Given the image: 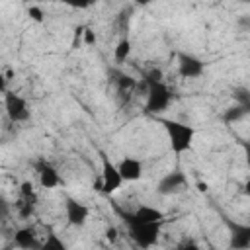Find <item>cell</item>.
Returning a JSON list of instances; mask_svg holds the SVG:
<instances>
[{
  "mask_svg": "<svg viewBox=\"0 0 250 250\" xmlns=\"http://www.w3.org/2000/svg\"><path fill=\"white\" fill-rule=\"evenodd\" d=\"M166 135H168V143H170V150L174 154H184L188 150H191L193 146V139H195V129L188 123L176 121V119H160Z\"/></svg>",
  "mask_w": 250,
  "mask_h": 250,
  "instance_id": "6da1fadb",
  "label": "cell"
},
{
  "mask_svg": "<svg viewBox=\"0 0 250 250\" xmlns=\"http://www.w3.org/2000/svg\"><path fill=\"white\" fill-rule=\"evenodd\" d=\"M121 217H123V223L127 225V232H129L131 240L139 248L148 250L158 242L162 223H139V221H133L131 217H127V213H123Z\"/></svg>",
  "mask_w": 250,
  "mask_h": 250,
  "instance_id": "7a4b0ae2",
  "label": "cell"
},
{
  "mask_svg": "<svg viewBox=\"0 0 250 250\" xmlns=\"http://www.w3.org/2000/svg\"><path fill=\"white\" fill-rule=\"evenodd\" d=\"M146 86V102H145V111L148 115H160L164 113L170 104H172V92L164 82H145Z\"/></svg>",
  "mask_w": 250,
  "mask_h": 250,
  "instance_id": "3957f363",
  "label": "cell"
},
{
  "mask_svg": "<svg viewBox=\"0 0 250 250\" xmlns=\"http://www.w3.org/2000/svg\"><path fill=\"white\" fill-rule=\"evenodd\" d=\"M4 109H6V115L12 123H25L31 117V111H29L25 98L12 92V90H8L4 94Z\"/></svg>",
  "mask_w": 250,
  "mask_h": 250,
  "instance_id": "277c9868",
  "label": "cell"
},
{
  "mask_svg": "<svg viewBox=\"0 0 250 250\" xmlns=\"http://www.w3.org/2000/svg\"><path fill=\"white\" fill-rule=\"evenodd\" d=\"M125 182L121 180V176H119V170H117V166L109 160V158H104V162H102V178H100V191H104V193H115L121 186H123Z\"/></svg>",
  "mask_w": 250,
  "mask_h": 250,
  "instance_id": "5b68a950",
  "label": "cell"
},
{
  "mask_svg": "<svg viewBox=\"0 0 250 250\" xmlns=\"http://www.w3.org/2000/svg\"><path fill=\"white\" fill-rule=\"evenodd\" d=\"M178 72L182 78H199L205 72V62L191 53H178Z\"/></svg>",
  "mask_w": 250,
  "mask_h": 250,
  "instance_id": "8992f818",
  "label": "cell"
},
{
  "mask_svg": "<svg viewBox=\"0 0 250 250\" xmlns=\"http://www.w3.org/2000/svg\"><path fill=\"white\" fill-rule=\"evenodd\" d=\"M64 215H66V221H68L70 227L80 229V227H84V225L88 223V219H90V209H88V205L80 203L78 199L66 197V199H64Z\"/></svg>",
  "mask_w": 250,
  "mask_h": 250,
  "instance_id": "52a82bcc",
  "label": "cell"
},
{
  "mask_svg": "<svg viewBox=\"0 0 250 250\" xmlns=\"http://www.w3.org/2000/svg\"><path fill=\"white\" fill-rule=\"evenodd\" d=\"M186 186H188L186 174L180 172V170H174V172H168L166 176L160 178V182H158V186H156V191H158L160 195H172V193L182 191Z\"/></svg>",
  "mask_w": 250,
  "mask_h": 250,
  "instance_id": "ba28073f",
  "label": "cell"
},
{
  "mask_svg": "<svg viewBox=\"0 0 250 250\" xmlns=\"http://www.w3.org/2000/svg\"><path fill=\"white\" fill-rule=\"evenodd\" d=\"M230 234H229V248L230 250H248L250 248V227L244 223L227 221Z\"/></svg>",
  "mask_w": 250,
  "mask_h": 250,
  "instance_id": "9c48e42d",
  "label": "cell"
},
{
  "mask_svg": "<svg viewBox=\"0 0 250 250\" xmlns=\"http://www.w3.org/2000/svg\"><path fill=\"white\" fill-rule=\"evenodd\" d=\"M115 166L123 182H137L143 176V162L135 156H123Z\"/></svg>",
  "mask_w": 250,
  "mask_h": 250,
  "instance_id": "30bf717a",
  "label": "cell"
},
{
  "mask_svg": "<svg viewBox=\"0 0 250 250\" xmlns=\"http://www.w3.org/2000/svg\"><path fill=\"white\" fill-rule=\"evenodd\" d=\"M37 178H39L41 188H45V189H55L61 186V176H59L57 168L47 160L37 162Z\"/></svg>",
  "mask_w": 250,
  "mask_h": 250,
  "instance_id": "8fae6325",
  "label": "cell"
},
{
  "mask_svg": "<svg viewBox=\"0 0 250 250\" xmlns=\"http://www.w3.org/2000/svg\"><path fill=\"white\" fill-rule=\"evenodd\" d=\"M14 244H16L20 250H37V248H39L37 229H35L33 225L16 229V232H14Z\"/></svg>",
  "mask_w": 250,
  "mask_h": 250,
  "instance_id": "7c38bea8",
  "label": "cell"
},
{
  "mask_svg": "<svg viewBox=\"0 0 250 250\" xmlns=\"http://www.w3.org/2000/svg\"><path fill=\"white\" fill-rule=\"evenodd\" d=\"M127 217L139 223H162L164 221V213L152 205H141L133 213H127Z\"/></svg>",
  "mask_w": 250,
  "mask_h": 250,
  "instance_id": "4fadbf2b",
  "label": "cell"
},
{
  "mask_svg": "<svg viewBox=\"0 0 250 250\" xmlns=\"http://www.w3.org/2000/svg\"><path fill=\"white\" fill-rule=\"evenodd\" d=\"M37 250H68V246H66V242H64L51 227H47L45 240L39 242V248H37Z\"/></svg>",
  "mask_w": 250,
  "mask_h": 250,
  "instance_id": "5bb4252c",
  "label": "cell"
},
{
  "mask_svg": "<svg viewBox=\"0 0 250 250\" xmlns=\"http://www.w3.org/2000/svg\"><path fill=\"white\" fill-rule=\"evenodd\" d=\"M113 82H115V86H117V92H119V94H125V100H129L131 94L135 92V88L139 86L133 76L123 74V72H119L117 78H113Z\"/></svg>",
  "mask_w": 250,
  "mask_h": 250,
  "instance_id": "9a60e30c",
  "label": "cell"
},
{
  "mask_svg": "<svg viewBox=\"0 0 250 250\" xmlns=\"http://www.w3.org/2000/svg\"><path fill=\"white\" fill-rule=\"evenodd\" d=\"M248 111H250V107L234 104V105H230V107L225 109V113H223V121H225L227 125H230V123H234V121L244 119V117L248 115Z\"/></svg>",
  "mask_w": 250,
  "mask_h": 250,
  "instance_id": "2e32d148",
  "label": "cell"
},
{
  "mask_svg": "<svg viewBox=\"0 0 250 250\" xmlns=\"http://www.w3.org/2000/svg\"><path fill=\"white\" fill-rule=\"evenodd\" d=\"M131 51H133L131 41H129L127 37H121V39L117 41L115 49H113V59H115V62H125V61L129 59Z\"/></svg>",
  "mask_w": 250,
  "mask_h": 250,
  "instance_id": "e0dca14e",
  "label": "cell"
},
{
  "mask_svg": "<svg viewBox=\"0 0 250 250\" xmlns=\"http://www.w3.org/2000/svg\"><path fill=\"white\" fill-rule=\"evenodd\" d=\"M20 199H25V201L37 205V191H35V188H33V184L29 180L20 184Z\"/></svg>",
  "mask_w": 250,
  "mask_h": 250,
  "instance_id": "ac0fdd59",
  "label": "cell"
},
{
  "mask_svg": "<svg viewBox=\"0 0 250 250\" xmlns=\"http://www.w3.org/2000/svg\"><path fill=\"white\" fill-rule=\"evenodd\" d=\"M16 211H18L20 219H29V217L35 213V203H29V201H25V199H18Z\"/></svg>",
  "mask_w": 250,
  "mask_h": 250,
  "instance_id": "d6986e66",
  "label": "cell"
},
{
  "mask_svg": "<svg viewBox=\"0 0 250 250\" xmlns=\"http://www.w3.org/2000/svg\"><path fill=\"white\" fill-rule=\"evenodd\" d=\"M232 98H234V104L250 107V94H248V88H244V86H240V88H234V92H232Z\"/></svg>",
  "mask_w": 250,
  "mask_h": 250,
  "instance_id": "ffe728a7",
  "label": "cell"
},
{
  "mask_svg": "<svg viewBox=\"0 0 250 250\" xmlns=\"http://www.w3.org/2000/svg\"><path fill=\"white\" fill-rule=\"evenodd\" d=\"M10 215H12V205H10V201H8L4 195H0V221H2V223L8 221Z\"/></svg>",
  "mask_w": 250,
  "mask_h": 250,
  "instance_id": "44dd1931",
  "label": "cell"
},
{
  "mask_svg": "<svg viewBox=\"0 0 250 250\" xmlns=\"http://www.w3.org/2000/svg\"><path fill=\"white\" fill-rule=\"evenodd\" d=\"M96 41H98V37H96V33H94V29H92V27H88V25H84V35H82V45H88V47H92V45H96Z\"/></svg>",
  "mask_w": 250,
  "mask_h": 250,
  "instance_id": "7402d4cb",
  "label": "cell"
},
{
  "mask_svg": "<svg viewBox=\"0 0 250 250\" xmlns=\"http://www.w3.org/2000/svg\"><path fill=\"white\" fill-rule=\"evenodd\" d=\"M27 16H29L33 21H37V23H41V21L45 20V14H43V10H41L39 6H29V8H27Z\"/></svg>",
  "mask_w": 250,
  "mask_h": 250,
  "instance_id": "603a6c76",
  "label": "cell"
},
{
  "mask_svg": "<svg viewBox=\"0 0 250 250\" xmlns=\"http://www.w3.org/2000/svg\"><path fill=\"white\" fill-rule=\"evenodd\" d=\"M82 35H84V25H76L74 27V35H72V43H70L72 49H78L82 45Z\"/></svg>",
  "mask_w": 250,
  "mask_h": 250,
  "instance_id": "cb8c5ba5",
  "label": "cell"
},
{
  "mask_svg": "<svg viewBox=\"0 0 250 250\" xmlns=\"http://www.w3.org/2000/svg\"><path fill=\"white\" fill-rule=\"evenodd\" d=\"M176 250H201V248H199V244H197L195 240L186 238V240H182V242L176 246Z\"/></svg>",
  "mask_w": 250,
  "mask_h": 250,
  "instance_id": "d4e9b609",
  "label": "cell"
},
{
  "mask_svg": "<svg viewBox=\"0 0 250 250\" xmlns=\"http://www.w3.org/2000/svg\"><path fill=\"white\" fill-rule=\"evenodd\" d=\"M117 236H119V230H117L115 227H107V229H105V240L115 242V240H117Z\"/></svg>",
  "mask_w": 250,
  "mask_h": 250,
  "instance_id": "484cf974",
  "label": "cell"
},
{
  "mask_svg": "<svg viewBox=\"0 0 250 250\" xmlns=\"http://www.w3.org/2000/svg\"><path fill=\"white\" fill-rule=\"evenodd\" d=\"M8 76H12V72H8V74H4V72H0V94H6L8 92Z\"/></svg>",
  "mask_w": 250,
  "mask_h": 250,
  "instance_id": "4316f807",
  "label": "cell"
},
{
  "mask_svg": "<svg viewBox=\"0 0 250 250\" xmlns=\"http://www.w3.org/2000/svg\"><path fill=\"white\" fill-rule=\"evenodd\" d=\"M197 189H199V191H207V184H205V182H199V184H197Z\"/></svg>",
  "mask_w": 250,
  "mask_h": 250,
  "instance_id": "83f0119b",
  "label": "cell"
},
{
  "mask_svg": "<svg viewBox=\"0 0 250 250\" xmlns=\"http://www.w3.org/2000/svg\"><path fill=\"white\" fill-rule=\"evenodd\" d=\"M0 170H2V164H0Z\"/></svg>",
  "mask_w": 250,
  "mask_h": 250,
  "instance_id": "f1b7e54d",
  "label": "cell"
}]
</instances>
